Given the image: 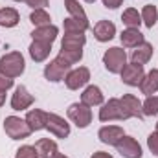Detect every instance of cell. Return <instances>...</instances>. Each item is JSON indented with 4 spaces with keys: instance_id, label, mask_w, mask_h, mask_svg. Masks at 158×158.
Segmentation results:
<instances>
[{
    "instance_id": "cell-12",
    "label": "cell",
    "mask_w": 158,
    "mask_h": 158,
    "mask_svg": "<svg viewBox=\"0 0 158 158\" xmlns=\"http://www.w3.org/2000/svg\"><path fill=\"white\" fill-rule=\"evenodd\" d=\"M123 136H125V134H123V129L118 127V125H107V127H101L99 132H98V138H99L103 143H107V145H114V147H116V143H118Z\"/></svg>"
},
{
    "instance_id": "cell-23",
    "label": "cell",
    "mask_w": 158,
    "mask_h": 158,
    "mask_svg": "<svg viewBox=\"0 0 158 158\" xmlns=\"http://www.w3.org/2000/svg\"><path fill=\"white\" fill-rule=\"evenodd\" d=\"M140 90L145 96H153L158 90V70H151L149 74H145L142 83H140Z\"/></svg>"
},
{
    "instance_id": "cell-3",
    "label": "cell",
    "mask_w": 158,
    "mask_h": 158,
    "mask_svg": "<svg viewBox=\"0 0 158 158\" xmlns=\"http://www.w3.org/2000/svg\"><path fill=\"white\" fill-rule=\"evenodd\" d=\"M103 64L105 68L110 72V74H121L123 66L127 64V53L123 48H118V46H112L105 52L103 55Z\"/></svg>"
},
{
    "instance_id": "cell-27",
    "label": "cell",
    "mask_w": 158,
    "mask_h": 158,
    "mask_svg": "<svg viewBox=\"0 0 158 158\" xmlns=\"http://www.w3.org/2000/svg\"><path fill=\"white\" fill-rule=\"evenodd\" d=\"M142 22L147 26V28H153L155 24H156V20H158V9H156V6H153V4H147L143 9H142Z\"/></svg>"
},
{
    "instance_id": "cell-9",
    "label": "cell",
    "mask_w": 158,
    "mask_h": 158,
    "mask_svg": "<svg viewBox=\"0 0 158 158\" xmlns=\"http://www.w3.org/2000/svg\"><path fill=\"white\" fill-rule=\"evenodd\" d=\"M143 76H145V72H143L142 64L131 63V64H125L123 70H121V81L125 85H129V86H140Z\"/></svg>"
},
{
    "instance_id": "cell-36",
    "label": "cell",
    "mask_w": 158,
    "mask_h": 158,
    "mask_svg": "<svg viewBox=\"0 0 158 158\" xmlns=\"http://www.w3.org/2000/svg\"><path fill=\"white\" fill-rule=\"evenodd\" d=\"M101 2H103V6L109 7V9H116V7H119V6L123 4V0H101Z\"/></svg>"
},
{
    "instance_id": "cell-13",
    "label": "cell",
    "mask_w": 158,
    "mask_h": 158,
    "mask_svg": "<svg viewBox=\"0 0 158 158\" xmlns=\"http://www.w3.org/2000/svg\"><path fill=\"white\" fill-rule=\"evenodd\" d=\"M121 105H123V109L127 110V114H129V118H138V119H143V110H142V103H140V99L136 98V96H132V94H125L121 99Z\"/></svg>"
},
{
    "instance_id": "cell-20",
    "label": "cell",
    "mask_w": 158,
    "mask_h": 158,
    "mask_svg": "<svg viewBox=\"0 0 158 158\" xmlns=\"http://www.w3.org/2000/svg\"><path fill=\"white\" fill-rule=\"evenodd\" d=\"M50 52H52V44H48V42L33 40V42L30 44V57H31L35 63H42V61H46L48 55H50Z\"/></svg>"
},
{
    "instance_id": "cell-32",
    "label": "cell",
    "mask_w": 158,
    "mask_h": 158,
    "mask_svg": "<svg viewBox=\"0 0 158 158\" xmlns=\"http://www.w3.org/2000/svg\"><path fill=\"white\" fill-rule=\"evenodd\" d=\"M15 158H39L35 145H22L20 149H17Z\"/></svg>"
},
{
    "instance_id": "cell-22",
    "label": "cell",
    "mask_w": 158,
    "mask_h": 158,
    "mask_svg": "<svg viewBox=\"0 0 158 158\" xmlns=\"http://www.w3.org/2000/svg\"><path fill=\"white\" fill-rule=\"evenodd\" d=\"M119 39H121L123 48H136V46H140V44L145 40L143 39V35L140 33V30H134V28H127V30H123L121 35H119Z\"/></svg>"
},
{
    "instance_id": "cell-25",
    "label": "cell",
    "mask_w": 158,
    "mask_h": 158,
    "mask_svg": "<svg viewBox=\"0 0 158 158\" xmlns=\"http://www.w3.org/2000/svg\"><path fill=\"white\" fill-rule=\"evenodd\" d=\"M121 22H123L127 28H134V30H138L140 24H142V15L138 13V9L129 7V9L123 11V15H121Z\"/></svg>"
},
{
    "instance_id": "cell-15",
    "label": "cell",
    "mask_w": 158,
    "mask_h": 158,
    "mask_svg": "<svg viewBox=\"0 0 158 158\" xmlns=\"http://www.w3.org/2000/svg\"><path fill=\"white\" fill-rule=\"evenodd\" d=\"M114 35H116V26L110 20H99L94 26V37L99 42H109L114 39Z\"/></svg>"
},
{
    "instance_id": "cell-19",
    "label": "cell",
    "mask_w": 158,
    "mask_h": 158,
    "mask_svg": "<svg viewBox=\"0 0 158 158\" xmlns=\"http://www.w3.org/2000/svg\"><path fill=\"white\" fill-rule=\"evenodd\" d=\"M46 118H48V114H46L44 110L33 109V110H30V112L26 114V123L30 125L31 132L42 131V129H46Z\"/></svg>"
},
{
    "instance_id": "cell-18",
    "label": "cell",
    "mask_w": 158,
    "mask_h": 158,
    "mask_svg": "<svg viewBox=\"0 0 158 158\" xmlns=\"http://www.w3.org/2000/svg\"><path fill=\"white\" fill-rule=\"evenodd\" d=\"M85 42H86L85 33L68 31V33H64V37L61 40V50H83Z\"/></svg>"
},
{
    "instance_id": "cell-41",
    "label": "cell",
    "mask_w": 158,
    "mask_h": 158,
    "mask_svg": "<svg viewBox=\"0 0 158 158\" xmlns=\"http://www.w3.org/2000/svg\"><path fill=\"white\" fill-rule=\"evenodd\" d=\"M13 2H22V0H13Z\"/></svg>"
},
{
    "instance_id": "cell-40",
    "label": "cell",
    "mask_w": 158,
    "mask_h": 158,
    "mask_svg": "<svg viewBox=\"0 0 158 158\" xmlns=\"http://www.w3.org/2000/svg\"><path fill=\"white\" fill-rule=\"evenodd\" d=\"M85 2H86V4H94L96 0H85Z\"/></svg>"
},
{
    "instance_id": "cell-16",
    "label": "cell",
    "mask_w": 158,
    "mask_h": 158,
    "mask_svg": "<svg viewBox=\"0 0 158 158\" xmlns=\"http://www.w3.org/2000/svg\"><path fill=\"white\" fill-rule=\"evenodd\" d=\"M81 103L86 107H96V105H103V92L99 86L90 85L85 88V92L81 94Z\"/></svg>"
},
{
    "instance_id": "cell-35",
    "label": "cell",
    "mask_w": 158,
    "mask_h": 158,
    "mask_svg": "<svg viewBox=\"0 0 158 158\" xmlns=\"http://www.w3.org/2000/svg\"><path fill=\"white\" fill-rule=\"evenodd\" d=\"M31 9H44L48 6V0H24Z\"/></svg>"
},
{
    "instance_id": "cell-6",
    "label": "cell",
    "mask_w": 158,
    "mask_h": 158,
    "mask_svg": "<svg viewBox=\"0 0 158 158\" xmlns=\"http://www.w3.org/2000/svg\"><path fill=\"white\" fill-rule=\"evenodd\" d=\"M66 114H68L70 121L76 123L79 129H85V127H88L92 123V110H90V107H86L83 103H72L68 107Z\"/></svg>"
},
{
    "instance_id": "cell-21",
    "label": "cell",
    "mask_w": 158,
    "mask_h": 158,
    "mask_svg": "<svg viewBox=\"0 0 158 158\" xmlns=\"http://www.w3.org/2000/svg\"><path fill=\"white\" fill-rule=\"evenodd\" d=\"M35 149H37L39 158H55L59 155L57 143L53 140H50V138H40L39 142L35 143Z\"/></svg>"
},
{
    "instance_id": "cell-5",
    "label": "cell",
    "mask_w": 158,
    "mask_h": 158,
    "mask_svg": "<svg viewBox=\"0 0 158 158\" xmlns=\"http://www.w3.org/2000/svg\"><path fill=\"white\" fill-rule=\"evenodd\" d=\"M99 119H101V121H112V119L123 121V119H129V114H127V110L123 109V105H121L119 99L110 98V99L99 109Z\"/></svg>"
},
{
    "instance_id": "cell-10",
    "label": "cell",
    "mask_w": 158,
    "mask_h": 158,
    "mask_svg": "<svg viewBox=\"0 0 158 158\" xmlns=\"http://www.w3.org/2000/svg\"><path fill=\"white\" fill-rule=\"evenodd\" d=\"M88 81H90V70H88L86 66H79L76 70H70L68 76H66V79H64V83H66V86H68L70 90H79V88L85 86Z\"/></svg>"
},
{
    "instance_id": "cell-14",
    "label": "cell",
    "mask_w": 158,
    "mask_h": 158,
    "mask_svg": "<svg viewBox=\"0 0 158 158\" xmlns=\"http://www.w3.org/2000/svg\"><path fill=\"white\" fill-rule=\"evenodd\" d=\"M153 53H155V48H153V44L143 40L140 46H136V50H132L131 61H132L134 64H142V66H143L145 63H149V61H151Z\"/></svg>"
},
{
    "instance_id": "cell-37",
    "label": "cell",
    "mask_w": 158,
    "mask_h": 158,
    "mask_svg": "<svg viewBox=\"0 0 158 158\" xmlns=\"http://www.w3.org/2000/svg\"><path fill=\"white\" fill-rule=\"evenodd\" d=\"M90 158H112V155H109V153H103V151H98V153H94Z\"/></svg>"
},
{
    "instance_id": "cell-31",
    "label": "cell",
    "mask_w": 158,
    "mask_h": 158,
    "mask_svg": "<svg viewBox=\"0 0 158 158\" xmlns=\"http://www.w3.org/2000/svg\"><path fill=\"white\" fill-rule=\"evenodd\" d=\"M59 57L64 59L68 64H76V63H79L83 59V50H61Z\"/></svg>"
},
{
    "instance_id": "cell-1",
    "label": "cell",
    "mask_w": 158,
    "mask_h": 158,
    "mask_svg": "<svg viewBox=\"0 0 158 158\" xmlns=\"http://www.w3.org/2000/svg\"><path fill=\"white\" fill-rule=\"evenodd\" d=\"M24 68H26V61H24L20 52H9V53L0 57V72L6 74L7 77L15 79L22 76Z\"/></svg>"
},
{
    "instance_id": "cell-4",
    "label": "cell",
    "mask_w": 158,
    "mask_h": 158,
    "mask_svg": "<svg viewBox=\"0 0 158 158\" xmlns=\"http://www.w3.org/2000/svg\"><path fill=\"white\" fill-rule=\"evenodd\" d=\"M70 68H72V64H68L64 59H61L57 55L53 61H50L44 66V77L48 79V81H52V83L64 81L66 76H68V72H70Z\"/></svg>"
},
{
    "instance_id": "cell-8",
    "label": "cell",
    "mask_w": 158,
    "mask_h": 158,
    "mask_svg": "<svg viewBox=\"0 0 158 158\" xmlns=\"http://www.w3.org/2000/svg\"><path fill=\"white\" fill-rule=\"evenodd\" d=\"M116 149L123 158H142V145L132 136H123L116 143Z\"/></svg>"
},
{
    "instance_id": "cell-2",
    "label": "cell",
    "mask_w": 158,
    "mask_h": 158,
    "mask_svg": "<svg viewBox=\"0 0 158 158\" xmlns=\"http://www.w3.org/2000/svg\"><path fill=\"white\" fill-rule=\"evenodd\" d=\"M4 131L11 140H26L31 134V129L26 119H20L19 116H7L4 119Z\"/></svg>"
},
{
    "instance_id": "cell-42",
    "label": "cell",
    "mask_w": 158,
    "mask_h": 158,
    "mask_svg": "<svg viewBox=\"0 0 158 158\" xmlns=\"http://www.w3.org/2000/svg\"><path fill=\"white\" fill-rule=\"evenodd\" d=\"M156 132H158V123H156Z\"/></svg>"
},
{
    "instance_id": "cell-17",
    "label": "cell",
    "mask_w": 158,
    "mask_h": 158,
    "mask_svg": "<svg viewBox=\"0 0 158 158\" xmlns=\"http://www.w3.org/2000/svg\"><path fill=\"white\" fill-rule=\"evenodd\" d=\"M57 33H59L57 26L48 24V26L35 28V30L31 31V37H33V40H40V42H48V44H52L53 40L57 39Z\"/></svg>"
},
{
    "instance_id": "cell-7",
    "label": "cell",
    "mask_w": 158,
    "mask_h": 158,
    "mask_svg": "<svg viewBox=\"0 0 158 158\" xmlns=\"http://www.w3.org/2000/svg\"><path fill=\"white\" fill-rule=\"evenodd\" d=\"M46 129L55 138H63L64 140V138L70 136V125L64 121V118H61L57 114H48V118H46Z\"/></svg>"
},
{
    "instance_id": "cell-33",
    "label": "cell",
    "mask_w": 158,
    "mask_h": 158,
    "mask_svg": "<svg viewBox=\"0 0 158 158\" xmlns=\"http://www.w3.org/2000/svg\"><path fill=\"white\" fill-rule=\"evenodd\" d=\"M147 147H149V151H151L155 156H158V132L156 131L147 136Z\"/></svg>"
},
{
    "instance_id": "cell-24",
    "label": "cell",
    "mask_w": 158,
    "mask_h": 158,
    "mask_svg": "<svg viewBox=\"0 0 158 158\" xmlns=\"http://www.w3.org/2000/svg\"><path fill=\"white\" fill-rule=\"evenodd\" d=\"M20 20V15L13 7H4L0 9V26L2 28H15Z\"/></svg>"
},
{
    "instance_id": "cell-38",
    "label": "cell",
    "mask_w": 158,
    "mask_h": 158,
    "mask_svg": "<svg viewBox=\"0 0 158 158\" xmlns=\"http://www.w3.org/2000/svg\"><path fill=\"white\" fill-rule=\"evenodd\" d=\"M4 103H6V92H4V90H0V107H2Z\"/></svg>"
},
{
    "instance_id": "cell-29",
    "label": "cell",
    "mask_w": 158,
    "mask_h": 158,
    "mask_svg": "<svg viewBox=\"0 0 158 158\" xmlns=\"http://www.w3.org/2000/svg\"><path fill=\"white\" fill-rule=\"evenodd\" d=\"M50 15L46 9H33L31 15H30V22L35 26V28H40V26H48L50 24Z\"/></svg>"
},
{
    "instance_id": "cell-39",
    "label": "cell",
    "mask_w": 158,
    "mask_h": 158,
    "mask_svg": "<svg viewBox=\"0 0 158 158\" xmlns=\"http://www.w3.org/2000/svg\"><path fill=\"white\" fill-rule=\"evenodd\" d=\"M55 158H68V156H66V155H61V153H59V155H57Z\"/></svg>"
},
{
    "instance_id": "cell-26",
    "label": "cell",
    "mask_w": 158,
    "mask_h": 158,
    "mask_svg": "<svg viewBox=\"0 0 158 158\" xmlns=\"http://www.w3.org/2000/svg\"><path fill=\"white\" fill-rule=\"evenodd\" d=\"M64 33H68V31H74V33H85L88 28H90V24H88V20H77V19H72V17H68L66 20H64Z\"/></svg>"
},
{
    "instance_id": "cell-34",
    "label": "cell",
    "mask_w": 158,
    "mask_h": 158,
    "mask_svg": "<svg viewBox=\"0 0 158 158\" xmlns=\"http://www.w3.org/2000/svg\"><path fill=\"white\" fill-rule=\"evenodd\" d=\"M11 86H13V79L7 77L6 74H2V72H0V90H4V92H6V90H9Z\"/></svg>"
},
{
    "instance_id": "cell-11",
    "label": "cell",
    "mask_w": 158,
    "mask_h": 158,
    "mask_svg": "<svg viewBox=\"0 0 158 158\" xmlns=\"http://www.w3.org/2000/svg\"><path fill=\"white\" fill-rule=\"evenodd\" d=\"M33 101H35V98L28 92L26 86L20 85V86L15 88V94H13V98H11V109H13V110H26L28 107L33 105Z\"/></svg>"
},
{
    "instance_id": "cell-30",
    "label": "cell",
    "mask_w": 158,
    "mask_h": 158,
    "mask_svg": "<svg viewBox=\"0 0 158 158\" xmlns=\"http://www.w3.org/2000/svg\"><path fill=\"white\" fill-rule=\"evenodd\" d=\"M143 116H156L158 114V96H147V99L142 103Z\"/></svg>"
},
{
    "instance_id": "cell-28",
    "label": "cell",
    "mask_w": 158,
    "mask_h": 158,
    "mask_svg": "<svg viewBox=\"0 0 158 158\" xmlns=\"http://www.w3.org/2000/svg\"><path fill=\"white\" fill-rule=\"evenodd\" d=\"M64 7H66V11L70 13L72 19H77V20H88L85 9L79 6L77 0H64Z\"/></svg>"
}]
</instances>
